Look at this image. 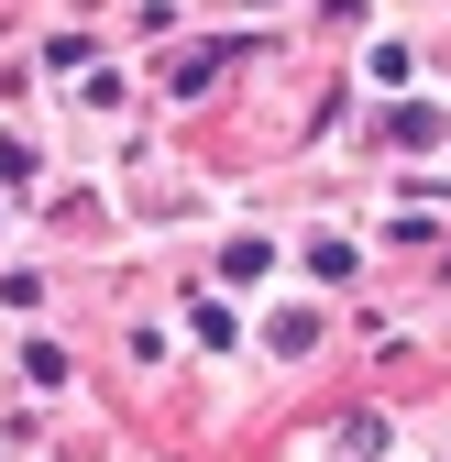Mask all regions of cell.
Wrapping results in <instances>:
<instances>
[{
    "label": "cell",
    "mask_w": 451,
    "mask_h": 462,
    "mask_svg": "<svg viewBox=\"0 0 451 462\" xmlns=\"http://www.w3.org/2000/svg\"><path fill=\"white\" fill-rule=\"evenodd\" d=\"M264 341H275V353H308V341H319V319H308V309H275V330H264Z\"/></svg>",
    "instance_id": "277c9868"
},
{
    "label": "cell",
    "mask_w": 451,
    "mask_h": 462,
    "mask_svg": "<svg viewBox=\"0 0 451 462\" xmlns=\"http://www.w3.org/2000/svg\"><path fill=\"white\" fill-rule=\"evenodd\" d=\"M451 231V199H397V243H440Z\"/></svg>",
    "instance_id": "6da1fadb"
},
{
    "label": "cell",
    "mask_w": 451,
    "mask_h": 462,
    "mask_svg": "<svg viewBox=\"0 0 451 462\" xmlns=\"http://www.w3.org/2000/svg\"><path fill=\"white\" fill-rule=\"evenodd\" d=\"M264 264H275V243H253V231H243V243H232V254H220V275H232V286H253Z\"/></svg>",
    "instance_id": "3957f363"
},
{
    "label": "cell",
    "mask_w": 451,
    "mask_h": 462,
    "mask_svg": "<svg viewBox=\"0 0 451 462\" xmlns=\"http://www.w3.org/2000/svg\"><path fill=\"white\" fill-rule=\"evenodd\" d=\"M397 143H408V154L440 143V110H429V99H397Z\"/></svg>",
    "instance_id": "7a4b0ae2"
},
{
    "label": "cell",
    "mask_w": 451,
    "mask_h": 462,
    "mask_svg": "<svg viewBox=\"0 0 451 462\" xmlns=\"http://www.w3.org/2000/svg\"><path fill=\"white\" fill-rule=\"evenodd\" d=\"M342 451H364V462H374V451H385V419H374V408H353V419H342Z\"/></svg>",
    "instance_id": "5b68a950"
}]
</instances>
